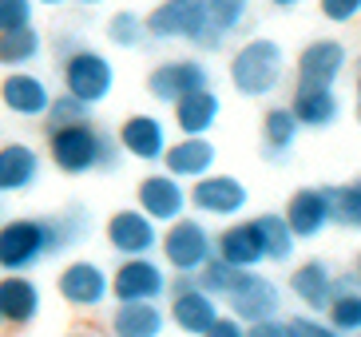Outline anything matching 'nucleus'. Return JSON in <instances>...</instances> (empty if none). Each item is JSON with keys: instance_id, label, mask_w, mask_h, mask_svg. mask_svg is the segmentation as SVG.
I'll return each instance as SVG.
<instances>
[{"instance_id": "nucleus-13", "label": "nucleus", "mask_w": 361, "mask_h": 337, "mask_svg": "<svg viewBox=\"0 0 361 337\" xmlns=\"http://www.w3.org/2000/svg\"><path fill=\"white\" fill-rule=\"evenodd\" d=\"M135 202L139 211L155 222H175L183 211H187V187L183 179L159 171V175H147V179L135 187Z\"/></svg>"}, {"instance_id": "nucleus-18", "label": "nucleus", "mask_w": 361, "mask_h": 337, "mask_svg": "<svg viewBox=\"0 0 361 337\" xmlns=\"http://www.w3.org/2000/svg\"><path fill=\"white\" fill-rule=\"evenodd\" d=\"M219 317V298L207 294L202 286H187L179 294H171V321L191 337H202Z\"/></svg>"}, {"instance_id": "nucleus-45", "label": "nucleus", "mask_w": 361, "mask_h": 337, "mask_svg": "<svg viewBox=\"0 0 361 337\" xmlns=\"http://www.w3.org/2000/svg\"><path fill=\"white\" fill-rule=\"evenodd\" d=\"M357 278H361V258H357Z\"/></svg>"}, {"instance_id": "nucleus-22", "label": "nucleus", "mask_w": 361, "mask_h": 337, "mask_svg": "<svg viewBox=\"0 0 361 337\" xmlns=\"http://www.w3.org/2000/svg\"><path fill=\"white\" fill-rule=\"evenodd\" d=\"M171 107H175V123H179L183 135H207V131L219 123L223 99L214 95V87H199V92L179 95Z\"/></svg>"}, {"instance_id": "nucleus-12", "label": "nucleus", "mask_w": 361, "mask_h": 337, "mask_svg": "<svg viewBox=\"0 0 361 337\" xmlns=\"http://www.w3.org/2000/svg\"><path fill=\"white\" fill-rule=\"evenodd\" d=\"M199 87H211V72L202 60H167L147 75V92L159 104H175L179 95L199 92Z\"/></svg>"}, {"instance_id": "nucleus-3", "label": "nucleus", "mask_w": 361, "mask_h": 337, "mask_svg": "<svg viewBox=\"0 0 361 337\" xmlns=\"http://www.w3.org/2000/svg\"><path fill=\"white\" fill-rule=\"evenodd\" d=\"M286 75V52L282 44L270 40V36H258V40H246L231 60V84L238 95H250V99H262L270 95Z\"/></svg>"}, {"instance_id": "nucleus-41", "label": "nucleus", "mask_w": 361, "mask_h": 337, "mask_svg": "<svg viewBox=\"0 0 361 337\" xmlns=\"http://www.w3.org/2000/svg\"><path fill=\"white\" fill-rule=\"evenodd\" d=\"M32 4H48V8H56V4H68V0H32Z\"/></svg>"}, {"instance_id": "nucleus-36", "label": "nucleus", "mask_w": 361, "mask_h": 337, "mask_svg": "<svg viewBox=\"0 0 361 337\" xmlns=\"http://www.w3.org/2000/svg\"><path fill=\"white\" fill-rule=\"evenodd\" d=\"M286 326H290V337H341L329 321H318V317H310V314L290 317Z\"/></svg>"}, {"instance_id": "nucleus-8", "label": "nucleus", "mask_w": 361, "mask_h": 337, "mask_svg": "<svg viewBox=\"0 0 361 337\" xmlns=\"http://www.w3.org/2000/svg\"><path fill=\"white\" fill-rule=\"evenodd\" d=\"M56 290H60V298H64L68 306H75V310H96V306H104L107 294H111V274H107L99 262L75 258V262H68L64 270H60V278H56Z\"/></svg>"}, {"instance_id": "nucleus-25", "label": "nucleus", "mask_w": 361, "mask_h": 337, "mask_svg": "<svg viewBox=\"0 0 361 337\" xmlns=\"http://www.w3.org/2000/svg\"><path fill=\"white\" fill-rule=\"evenodd\" d=\"M40 314V290L24 274H4L0 278V317L12 326H28Z\"/></svg>"}, {"instance_id": "nucleus-10", "label": "nucleus", "mask_w": 361, "mask_h": 337, "mask_svg": "<svg viewBox=\"0 0 361 337\" xmlns=\"http://www.w3.org/2000/svg\"><path fill=\"white\" fill-rule=\"evenodd\" d=\"M202 24H207L202 0H163L143 20V28H147L151 40H195Z\"/></svg>"}, {"instance_id": "nucleus-40", "label": "nucleus", "mask_w": 361, "mask_h": 337, "mask_svg": "<svg viewBox=\"0 0 361 337\" xmlns=\"http://www.w3.org/2000/svg\"><path fill=\"white\" fill-rule=\"evenodd\" d=\"M274 8H294V4H302V0H270Z\"/></svg>"}, {"instance_id": "nucleus-27", "label": "nucleus", "mask_w": 361, "mask_h": 337, "mask_svg": "<svg viewBox=\"0 0 361 337\" xmlns=\"http://www.w3.org/2000/svg\"><path fill=\"white\" fill-rule=\"evenodd\" d=\"M202 8H207V52H219L226 36L246 20L250 0H202Z\"/></svg>"}, {"instance_id": "nucleus-26", "label": "nucleus", "mask_w": 361, "mask_h": 337, "mask_svg": "<svg viewBox=\"0 0 361 337\" xmlns=\"http://www.w3.org/2000/svg\"><path fill=\"white\" fill-rule=\"evenodd\" d=\"M40 179V155L28 143H4L0 147V195L28 190Z\"/></svg>"}, {"instance_id": "nucleus-37", "label": "nucleus", "mask_w": 361, "mask_h": 337, "mask_svg": "<svg viewBox=\"0 0 361 337\" xmlns=\"http://www.w3.org/2000/svg\"><path fill=\"white\" fill-rule=\"evenodd\" d=\"M318 4L329 24H350L361 16V0H318Z\"/></svg>"}, {"instance_id": "nucleus-38", "label": "nucleus", "mask_w": 361, "mask_h": 337, "mask_svg": "<svg viewBox=\"0 0 361 337\" xmlns=\"http://www.w3.org/2000/svg\"><path fill=\"white\" fill-rule=\"evenodd\" d=\"M243 337H290V326L282 317H258V321H246Z\"/></svg>"}, {"instance_id": "nucleus-28", "label": "nucleus", "mask_w": 361, "mask_h": 337, "mask_svg": "<svg viewBox=\"0 0 361 337\" xmlns=\"http://www.w3.org/2000/svg\"><path fill=\"white\" fill-rule=\"evenodd\" d=\"M298 131L302 123L294 119L290 107H270L262 116V147H266V159H286V151L298 143Z\"/></svg>"}, {"instance_id": "nucleus-11", "label": "nucleus", "mask_w": 361, "mask_h": 337, "mask_svg": "<svg viewBox=\"0 0 361 337\" xmlns=\"http://www.w3.org/2000/svg\"><path fill=\"white\" fill-rule=\"evenodd\" d=\"M107 243H111L116 254H123V258L151 254V250H159V222L147 219L139 207L116 211L111 219H107Z\"/></svg>"}, {"instance_id": "nucleus-1", "label": "nucleus", "mask_w": 361, "mask_h": 337, "mask_svg": "<svg viewBox=\"0 0 361 337\" xmlns=\"http://www.w3.org/2000/svg\"><path fill=\"white\" fill-rule=\"evenodd\" d=\"M87 234H92V214L84 207H72L56 219H12L0 226V270L28 274L44 258L87 243Z\"/></svg>"}, {"instance_id": "nucleus-7", "label": "nucleus", "mask_w": 361, "mask_h": 337, "mask_svg": "<svg viewBox=\"0 0 361 337\" xmlns=\"http://www.w3.org/2000/svg\"><path fill=\"white\" fill-rule=\"evenodd\" d=\"M111 294L116 302H159L167 294V270L151 262V254L123 258L111 274Z\"/></svg>"}, {"instance_id": "nucleus-47", "label": "nucleus", "mask_w": 361, "mask_h": 337, "mask_svg": "<svg viewBox=\"0 0 361 337\" xmlns=\"http://www.w3.org/2000/svg\"><path fill=\"white\" fill-rule=\"evenodd\" d=\"M0 326H4V317H0Z\"/></svg>"}, {"instance_id": "nucleus-16", "label": "nucleus", "mask_w": 361, "mask_h": 337, "mask_svg": "<svg viewBox=\"0 0 361 337\" xmlns=\"http://www.w3.org/2000/svg\"><path fill=\"white\" fill-rule=\"evenodd\" d=\"M290 111H294V119H298L302 127H314V131H322V127L338 123L341 99L334 95V84H310V80H298Z\"/></svg>"}, {"instance_id": "nucleus-20", "label": "nucleus", "mask_w": 361, "mask_h": 337, "mask_svg": "<svg viewBox=\"0 0 361 337\" xmlns=\"http://www.w3.org/2000/svg\"><path fill=\"white\" fill-rule=\"evenodd\" d=\"M214 254H219L223 262H231L234 270H258V266L266 262V254H262V243H258L255 219L226 226V231L214 238Z\"/></svg>"}, {"instance_id": "nucleus-24", "label": "nucleus", "mask_w": 361, "mask_h": 337, "mask_svg": "<svg viewBox=\"0 0 361 337\" xmlns=\"http://www.w3.org/2000/svg\"><path fill=\"white\" fill-rule=\"evenodd\" d=\"M334 290H338V278L329 274L326 262H302L294 274H290V294H294L306 310H314V314H322V310L329 306Z\"/></svg>"}, {"instance_id": "nucleus-4", "label": "nucleus", "mask_w": 361, "mask_h": 337, "mask_svg": "<svg viewBox=\"0 0 361 337\" xmlns=\"http://www.w3.org/2000/svg\"><path fill=\"white\" fill-rule=\"evenodd\" d=\"M159 250H163V262H167L175 274H195V270L214 254V238L199 219H183L179 214V219L167 222V231L159 234Z\"/></svg>"}, {"instance_id": "nucleus-6", "label": "nucleus", "mask_w": 361, "mask_h": 337, "mask_svg": "<svg viewBox=\"0 0 361 337\" xmlns=\"http://www.w3.org/2000/svg\"><path fill=\"white\" fill-rule=\"evenodd\" d=\"M223 302L246 326V321H258V317H274L278 306H282V294H278V286L266 274H258V270H234V282L223 294Z\"/></svg>"}, {"instance_id": "nucleus-43", "label": "nucleus", "mask_w": 361, "mask_h": 337, "mask_svg": "<svg viewBox=\"0 0 361 337\" xmlns=\"http://www.w3.org/2000/svg\"><path fill=\"white\" fill-rule=\"evenodd\" d=\"M357 95H361V72H357Z\"/></svg>"}, {"instance_id": "nucleus-35", "label": "nucleus", "mask_w": 361, "mask_h": 337, "mask_svg": "<svg viewBox=\"0 0 361 337\" xmlns=\"http://www.w3.org/2000/svg\"><path fill=\"white\" fill-rule=\"evenodd\" d=\"M32 24V0H0V32H16Z\"/></svg>"}, {"instance_id": "nucleus-9", "label": "nucleus", "mask_w": 361, "mask_h": 337, "mask_svg": "<svg viewBox=\"0 0 361 337\" xmlns=\"http://www.w3.org/2000/svg\"><path fill=\"white\" fill-rule=\"evenodd\" d=\"M246 199H250V190L234 179V175H211V171H207L202 179H195V187L187 190V202H191L195 211L214 214V219L238 214L246 207Z\"/></svg>"}, {"instance_id": "nucleus-39", "label": "nucleus", "mask_w": 361, "mask_h": 337, "mask_svg": "<svg viewBox=\"0 0 361 337\" xmlns=\"http://www.w3.org/2000/svg\"><path fill=\"white\" fill-rule=\"evenodd\" d=\"M202 337H243V321H238V317H223V314H219Z\"/></svg>"}, {"instance_id": "nucleus-46", "label": "nucleus", "mask_w": 361, "mask_h": 337, "mask_svg": "<svg viewBox=\"0 0 361 337\" xmlns=\"http://www.w3.org/2000/svg\"><path fill=\"white\" fill-rule=\"evenodd\" d=\"M357 123H361V107H357Z\"/></svg>"}, {"instance_id": "nucleus-2", "label": "nucleus", "mask_w": 361, "mask_h": 337, "mask_svg": "<svg viewBox=\"0 0 361 337\" xmlns=\"http://www.w3.org/2000/svg\"><path fill=\"white\" fill-rule=\"evenodd\" d=\"M48 151H52V163L64 171V175H87V171L119 167L116 135L92 127V119L68 123V127H52V131H48Z\"/></svg>"}, {"instance_id": "nucleus-34", "label": "nucleus", "mask_w": 361, "mask_h": 337, "mask_svg": "<svg viewBox=\"0 0 361 337\" xmlns=\"http://www.w3.org/2000/svg\"><path fill=\"white\" fill-rule=\"evenodd\" d=\"M107 40L116 44V48H139V44L147 40L143 16H139V12H116V16L107 20Z\"/></svg>"}, {"instance_id": "nucleus-44", "label": "nucleus", "mask_w": 361, "mask_h": 337, "mask_svg": "<svg viewBox=\"0 0 361 337\" xmlns=\"http://www.w3.org/2000/svg\"><path fill=\"white\" fill-rule=\"evenodd\" d=\"M72 337H92V333H72Z\"/></svg>"}, {"instance_id": "nucleus-17", "label": "nucleus", "mask_w": 361, "mask_h": 337, "mask_svg": "<svg viewBox=\"0 0 361 337\" xmlns=\"http://www.w3.org/2000/svg\"><path fill=\"white\" fill-rule=\"evenodd\" d=\"M214 159H219V151H214V143L207 135H183L179 143H167L163 167L175 179H202L214 167Z\"/></svg>"}, {"instance_id": "nucleus-29", "label": "nucleus", "mask_w": 361, "mask_h": 337, "mask_svg": "<svg viewBox=\"0 0 361 337\" xmlns=\"http://www.w3.org/2000/svg\"><path fill=\"white\" fill-rule=\"evenodd\" d=\"M255 231H258V243H262V254L266 262H290L294 258V234H290L286 219L282 214H258L255 219Z\"/></svg>"}, {"instance_id": "nucleus-33", "label": "nucleus", "mask_w": 361, "mask_h": 337, "mask_svg": "<svg viewBox=\"0 0 361 337\" xmlns=\"http://www.w3.org/2000/svg\"><path fill=\"white\" fill-rule=\"evenodd\" d=\"M44 119H48V131H52V127H68V123H84V119H92V104H84V99L72 95V92H60V95H52Z\"/></svg>"}, {"instance_id": "nucleus-23", "label": "nucleus", "mask_w": 361, "mask_h": 337, "mask_svg": "<svg viewBox=\"0 0 361 337\" xmlns=\"http://www.w3.org/2000/svg\"><path fill=\"white\" fill-rule=\"evenodd\" d=\"M119 151L143 159V163H155L167 151V131H163V119L155 116H131L128 123L119 127Z\"/></svg>"}, {"instance_id": "nucleus-5", "label": "nucleus", "mask_w": 361, "mask_h": 337, "mask_svg": "<svg viewBox=\"0 0 361 337\" xmlns=\"http://www.w3.org/2000/svg\"><path fill=\"white\" fill-rule=\"evenodd\" d=\"M116 87V68L96 48H75L64 56V92L80 95L84 104H104Z\"/></svg>"}, {"instance_id": "nucleus-31", "label": "nucleus", "mask_w": 361, "mask_h": 337, "mask_svg": "<svg viewBox=\"0 0 361 337\" xmlns=\"http://www.w3.org/2000/svg\"><path fill=\"white\" fill-rule=\"evenodd\" d=\"M36 56H40V32L32 24L16 32H0V63L4 68H28Z\"/></svg>"}, {"instance_id": "nucleus-32", "label": "nucleus", "mask_w": 361, "mask_h": 337, "mask_svg": "<svg viewBox=\"0 0 361 337\" xmlns=\"http://www.w3.org/2000/svg\"><path fill=\"white\" fill-rule=\"evenodd\" d=\"M326 199H329V222L361 231V179L350 183V187H326Z\"/></svg>"}, {"instance_id": "nucleus-42", "label": "nucleus", "mask_w": 361, "mask_h": 337, "mask_svg": "<svg viewBox=\"0 0 361 337\" xmlns=\"http://www.w3.org/2000/svg\"><path fill=\"white\" fill-rule=\"evenodd\" d=\"M80 4H87V8H96V4H104V0H80Z\"/></svg>"}, {"instance_id": "nucleus-30", "label": "nucleus", "mask_w": 361, "mask_h": 337, "mask_svg": "<svg viewBox=\"0 0 361 337\" xmlns=\"http://www.w3.org/2000/svg\"><path fill=\"white\" fill-rule=\"evenodd\" d=\"M326 314H329V326L338 329V333H361V290H353L350 278L338 282Z\"/></svg>"}, {"instance_id": "nucleus-14", "label": "nucleus", "mask_w": 361, "mask_h": 337, "mask_svg": "<svg viewBox=\"0 0 361 337\" xmlns=\"http://www.w3.org/2000/svg\"><path fill=\"white\" fill-rule=\"evenodd\" d=\"M0 104L20 119H40L48 111V104H52V92H48V84L40 75L24 72V68H12L4 75V84H0Z\"/></svg>"}, {"instance_id": "nucleus-21", "label": "nucleus", "mask_w": 361, "mask_h": 337, "mask_svg": "<svg viewBox=\"0 0 361 337\" xmlns=\"http://www.w3.org/2000/svg\"><path fill=\"white\" fill-rule=\"evenodd\" d=\"M111 337H159L167 329V314L159 302H116L111 314Z\"/></svg>"}, {"instance_id": "nucleus-15", "label": "nucleus", "mask_w": 361, "mask_h": 337, "mask_svg": "<svg viewBox=\"0 0 361 337\" xmlns=\"http://www.w3.org/2000/svg\"><path fill=\"white\" fill-rule=\"evenodd\" d=\"M282 219H286V226H290L294 238H318V234L329 226L326 187H302V190H294Z\"/></svg>"}, {"instance_id": "nucleus-19", "label": "nucleus", "mask_w": 361, "mask_h": 337, "mask_svg": "<svg viewBox=\"0 0 361 337\" xmlns=\"http://www.w3.org/2000/svg\"><path fill=\"white\" fill-rule=\"evenodd\" d=\"M345 44L338 40H314L302 48L298 56V80H310V84H338V75L345 72Z\"/></svg>"}]
</instances>
